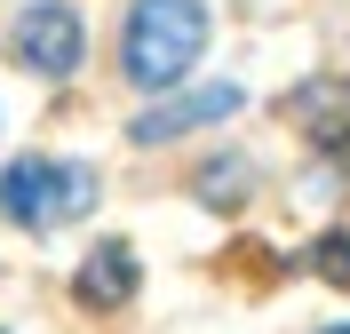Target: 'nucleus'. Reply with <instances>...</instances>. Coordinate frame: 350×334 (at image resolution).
<instances>
[{"label": "nucleus", "instance_id": "f257e3e1", "mask_svg": "<svg viewBox=\"0 0 350 334\" xmlns=\"http://www.w3.org/2000/svg\"><path fill=\"white\" fill-rule=\"evenodd\" d=\"M199 48H207V8H199V0H135L128 8V48H120V64H128L135 88L183 80V72L199 64Z\"/></svg>", "mask_w": 350, "mask_h": 334}, {"label": "nucleus", "instance_id": "f03ea898", "mask_svg": "<svg viewBox=\"0 0 350 334\" xmlns=\"http://www.w3.org/2000/svg\"><path fill=\"white\" fill-rule=\"evenodd\" d=\"M96 207V176L80 159H8L0 167V215L16 231H56Z\"/></svg>", "mask_w": 350, "mask_h": 334}, {"label": "nucleus", "instance_id": "7ed1b4c3", "mask_svg": "<svg viewBox=\"0 0 350 334\" xmlns=\"http://www.w3.org/2000/svg\"><path fill=\"white\" fill-rule=\"evenodd\" d=\"M8 40H16V64L24 72H48V80L80 72V56H88V32H80V16H72L64 0H32Z\"/></svg>", "mask_w": 350, "mask_h": 334}, {"label": "nucleus", "instance_id": "20e7f679", "mask_svg": "<svg viewBox=\"0 0 350 334\" xmlns=\"http://www.w3.org/2000/svg\"><path fill=\"white\" fill-rule=\"evenodd\" d=\"M247 96L231 88V80H215V88H191V96H175V104L144 111L135 120V143H167V135H191V128H215V120H231Z\"/></svg>", "mask_w": 350, "mask_h": 334}, {"label": "nucleus", "instance_id": "39448f33", "mask_svg": "<svg viewBox=\"0 0 350 334\" xmlns=\"http://www.w3.org/2000/svg\"><path fill=\"white\" fill-rule=\"evenodd\" d=\"M286 120L319 143V152H342L350 143V80H303L286 96Z\"/></svg>", "mask_w": 350, "mask_h": 334}, {"label": "nucleus", "instance_id": "423d86ee", "mask_svg": "<svg viewBox=\"0 0 350 334\" xmlns=\"http://www.w3.org/2000/svg\"><path fill=\"white\" fill-rule=\"evenodd\" d=\"M128 294H135V247L104 239V247L80 263V303H88V311H120Z\"/></svg>", "mask_w": 350, "mask_h": 334}, {"label": "nucleus", "instance_id": "0eeeda50", "mask_svg": "<svg viewBox=\"0 0 350 334\" xmlns=\"http://www.w3.org/2000/svg\"><path fill=\"white\" fill-rule=\"evenodd\" d=\"M199 199L207 207H239L247 199V159H215V167L199 176Z\"/></svg>", "mask_w": 350, "mask_h": 334}, {"label": "nucleus", "instance_id": "6e6552de", "mask_svg": "<svg viewBox=\"0 0 350 334\" xmlns=\"http://www.w3.org/2000/svg\"><path fill=\"white\" fill-rule=\"evenodd\" d=\"M310 263H319V270H327V279H334V287H350V239H342V231H327V239H319V247H310Z\"/></svg>", "mask_w": 350, "mask_h": 334}, {"label": "nucleus", "instance_id": "1a4fd4ad", "mask_svg": "<svg viewBox=\"0 0 350 334\" xmlns=\"http://www.w3.org/2000/svg\"><path fill=\"white\" fill-rule=\"evenodd\" d=\"M319 334H350V326H319Z\"/></svg>", "mask_w": 350, "mask_h": 334}]
</instances>
